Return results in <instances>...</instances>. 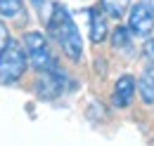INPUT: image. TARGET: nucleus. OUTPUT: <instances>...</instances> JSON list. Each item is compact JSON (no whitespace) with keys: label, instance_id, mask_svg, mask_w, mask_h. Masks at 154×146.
I'll return each mask as SVG.
<instances>
[{"label":"nucleus","instance_id":"nucleus-6","mask_svg":"<svg viewBox=\"0 0 154 146\" xmlns=\"http://www.w3.org/2000/svg\"><path fill=\"white\" fill-rule=\"evenodd\" d=\"M128 28L133 31L135 38H142V40L154 36V12L142 0L133 2L128 10Z\"/></svg>","mask_w":154,"mask_h":146},{"label":"nucleus","instance_id":"nucleus-11","mask_svg":"<svg viewBox=\"0 0 154 146\" xmlns=\"http://www.w3.org/2000/svg\"><path fill=\"white\" fill-rule=\"evenodd\" d=\"M133 0H100V7L109 14V19H123V14H128Z\"/></svg>","mask_w":154,"mask_h":146},{"label":"nucleus","instance_id":"nucleus-2","mask_svg":"<svg viewBox=\"0 0 154 146\" xmlns=\"http://www.w3.org/2000/svg\"><path fill=\"white\" fill-rule=\"evenodd\" d=\"M78 87H81V83H78L76 78L62 66V61H59L52 69L36 73L33 85H31V92H33V97H36L38 101H43V104H55L59 99H64V97L78 92Z\"/></svg>","mask_w":154,"mask_h":146},{"label":"nucleus","instance_id":"nucleus-14","mask_svg":"<svg viewBox=\"0 0 154 146\" xmlns=\"http://www.w3.org/2000/svg\"><path fill=\"white\" fill-rule=\"evenodd\" d=\"M142 57L147 61H154V36L145 38V42H142Z\"/></svg>","mask_w":154,"mask_h":146},{"label":"nucleus","instance_id":"nucleus-7","mask_svg":"<svg viewBox=\"0 0 154 146\" xmlns=\"http://www.w3.org/2000/svg\"><path fill=\"white\" fill-rule=\"evenodd\" d=\"M85 12V19H88V40L93 45H102L104 40H109V14L100 7V5H90L83 10Z\"/></svg>","mask_w":154,"mask_h":146},{"label":"nucleus","instance_id":"nucleus-10","mask_svg":"<svg viewBox=\"0 0 154 146\" xmlns=\"http://www.w3.org/2000/svg\"><path fill=\"white\" fill-rule=\"evenodd\" d=\"M26 0H0V19L5 21H24L26 19Z\"/></svg>","mask_w":154,"mask_h":146},{"label":"nucleus","instance_id":"nucleus-13","mask_svg":"<svg viewBox=\"0 0 154 146\" xmlns=\"http://www.w3.org/2000/svg\"><path fill=\"white\" fill-rule=\"evenodd\" d=\"M52 2H55V0H29V5L33 7V12H36V17H38L40 21H45V19L50 17Z\"/></svg>","mask_w":154,"mask_h":146},{"label":"nucleus","instance_id":"nucleus-12","mask_svg":"<svg viewBox=\"0 0 154 146\" xmlns=\"http://www.w3.org/2000/svg\"><path fill=\"white\" fill-rule=\"evenodd\" d=\"M85 118H88L93 125H100L102 120H107V109H104V104L90 101V104H88V109H85Z\"/></svg>","mask_w":154,"mask_h":146},{"label":"nucleus","instance_id":"nucleus-1","mask_svg":"<svg viewBox=\"0 0 154 146\" xmlns=\"http://www.w3.org/2000/svg\"><path fill=\"white\" fill-rule=\"evenodd\" d=\"M43 24H45L48 38L59 47L62 57H66L71 64H81L83 57H85V40H83V33L78 28L76 19H74V12L62 0H55L50 17Z\"/></svg>","mask_w":154,"mask_h":146},{"label":"nucleus","instance_id":"nucleus-17","mask_svg":"<svg viewBox=\"0 0 154 146\" xmlns=\"http://www.w3.org/2000/svg\"><path fill=\"white\" fill-rule=\"evenodd\" d=\"M142 2H145V5H147V7H149V10L154 12V0H142Z\"/></svg>","mask_w":154,"mask_h":146},{"label":"nucleus","instance_id":"nucleus-4","mask_svg":"<svg viewBox=\"0 0 154 146\" xmlns=\"http://www.w3.org/2000/svg\"><path fill=\"white\" fill-rule=\"evenodd\" d=\"M52 40L48 38L45 31H38V28H29V31H24V36H21V45H24V50H26V54H29V64H31V69L38 73V71H48V69H52L55 64H59V57L55 54V50H52V45H50Z\"/></svg>","mask_w":154,"mask_h":146},{"label":"nucleus","instance_id":"nucleus-3","mask_svg":"<svg viewBox=\"0 0 154 146\" xmlns=\"http://www.w3.org/2000/svg\"><path fill=\"white\" fill-rule=\"evenodd\" d=\"M31 69L29 54L21 45V38H10V42L0 50V87H14L26 78Z\"/></svg>","mask_w":154,"mask_h":146},{"label":"nucleus","instance_id":"nucleus-5","mask_svg":"<svg viewBox=\"0 0 154 146\" xmlns=\"http://www.w3.org/2000/svg\"><path fill=\"white\" fill-rule=\"evenodd\" d=\"M135 97H137V78L133 73H121L116 78L114 87H112V97H109L112 109H116V111L131 109Z\"/></svg>","mask_w":154,"mask_h":146},{"label":"nucleus","instance_id":"nucleus-8","mask_svg":"<svg viewBox=\"0 0 154 146\" xmlns=\"http://www.w3.org/2000/svg\"><path fill=\"white\" fill-rule=\"evenodd\" d=\"M109 45H112V50H114L116 54H126V57L135 54V36H133V31L128 28V24H126V26L119 24V26L112 28Z\"/></svg>","mask_w":154,"mask_h":146},{"label":"nucleus","instance_id":"nucleus-16","mask_svg":"<svg viewBox=\"0 0 154 146\" xmlns=\"http://www.w3.org/2000/svg\"><path fill=\"white\" fill-rule=\"evenodd\" d=\"M107 71H109V61L104 57H97L95 59V73L97 75H107Z\"/></svg>","mask_w":154,"mask_h":146},{"label":"nucleus","instance_id":"nucleus-15","mask_svg":"<svg viewBox=\"0 0 154 146\" xmlns=\"http://www.w3.org/2000/svg\"><path fill=\"white\" fill-rule=\"evenodd\" d=\"M10 38H12V33H10V26L5 24V19H0V50L10 42Z\"/></svg>","mask_w":154,"mask_h":146},{"label":"nucleus","instance_id":"nucleus-9","mask_svg":"<svg viewBox=\"0 0 154 146\" xmlns=\"http://www.w3.org/2000/svg\"><path fill=\"white\" fill-rule=\"evenodd\" d=\"M137 94L145 106H154V61H147L137 75Z\"/></svg>","mask_w":154,"mask_h":146}]
</instances>
